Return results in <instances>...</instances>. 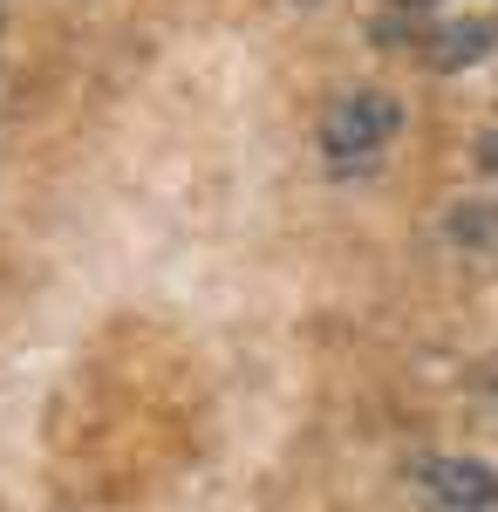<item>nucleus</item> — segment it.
I'll return each instance as SVG.
<instances>
[{
	"instance_id": "nucleus-1",
	"label": "nucleus",
	"mask_w": 498,
	"mask_h": 512,
	"mask_svg": "<svg viewBox=\"0 0 498 512\" xmlns=\"http://www.w3.org/2000/svg\"><path fill=\"white\" fill-rule=\"evenodd\" d=\"M396 130H403V103L383 96V89H355L321 117V158L335 171H362L376 151H389Z\"/></svg>"
},
{
	"instance_id": "nucleus-2",
	"label": "nucleus",
	"mask_w": 498,
	"mask_h": 512,
	"mask_svg": "<svg viewBox=\"0 0 498 512\" xmlns=\"http://www.w3.org/2000/svg\"><path fill=\"white\" fill-rule=\"evenodd\" d=\"M410 485L437 512H498V465H485V458H458V451L417 458Z\"/></svg>"
},
{
	"instance_id": "nucleus-3",
	"label": "nucleus",
	"mask_w": 498,
	"mask_h": 512,
	"mask_svg": "<svg viewBox=\"0 0 498 512\" xmlns=\"http://www.w3.org/2000/svg\"><path fill=\"white\" fill-rule=\"evenodd\" d=\"M492 48H498L492 21L458 14V21H444V28H430V35H423V62H430V69H471V62H478V55H492Z\"/></svg>"
},
{
	"instance_id": "nucleus-4",
	"label": "nucleus",
	"mask_w": 498,
	"mask_h": 512,
	"mask_svg": "<svg viewBox=\"0 0 498 512\" xmlns=\"http://www.w3.org/2000/svg\"><path fill=\"white\" fill-rule=\"evenodd\" d=\"M444 226H451V239H464V246H498V205H458Z\"/></svg>"
},
{
	"instance_id": "nucleus-5",
	"label": "nucleus",
	"mask_w": 498,
	"mask_h": 512,
	"mask_svg": "<svg viewBox=\"0 0 498 512\" xmlns=\"http://www.w3.org/2000/svg\"><path fill=\"white\" fill-rule=\"evenodd\" d=\"M478 171H492V178H498V130L478 137Z\"/></svg>"
},
{
	"instance_id": "nucleus-6",
	"label": "nucleus",
	"mask_w": 498,
	"mask_h": 512,
	"mask_svg": "<svg viewBox=\"0 0 498 512\" xmlns=\"http://www.w3.org/2000/svg\"><path fill=\"white\" fill-rule=\"evenodd\" d=\"M396 7H437V0H396Z\"/></svg>"
}]
</instances>
